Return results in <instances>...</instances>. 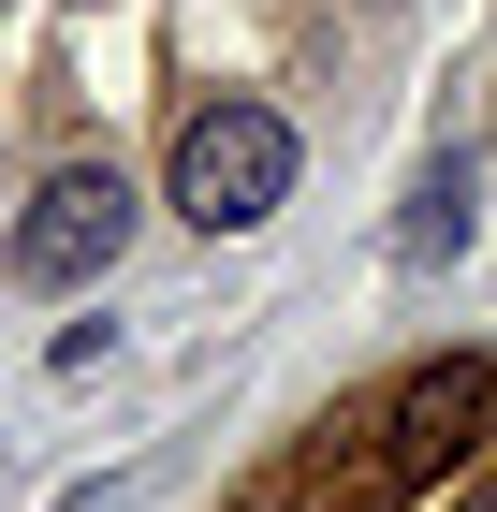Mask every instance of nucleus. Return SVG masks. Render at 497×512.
<instances>
[{"label": "nucleus", "mask_w": 497, "mask_h": 512, "mask_svg": "<svg viewBox=\"0 0 497 512\" xmlns=\"http://www.w3.org/2000/svg\"><path fill=\"white\" fill-rule=\"evenodd\" d=\"M278 205H293V118H278V103H205V118L176 132V220L264 235Z\"/></svg>", "instance_id": "nucleus-1"}, {"label": "nucleus", "mask_w": 497, "mask_h": 512, "mask_svg": "<svg viewBox=\"0 0 497 512\" xmlns=\"http://www.w3.org/2000/svg\"><path fill=\"white\" fill-rule=\"evenodd\" d=\"M117 249H132V176H117V161H59V176L15 205L0 264L30 278V293H74V278H103Z\"/></svg>", "instance_id": "nucleus-2"}, {"label": "nucleus", "mask_w": 497, "mask_h": 512, "mask_svg": "<svg viewBox=\"0 0 497 512\" xmlns=\"http://www.w3.org/2000/svg\"><path fill=\"white\" fill-rule=\"evenodd\" d=\"M483 410H497V366L439 352V366H410V381L381 395V454H395V469H439V454H454V439L483 425Z\"/></svg>", "instance_id": "nucleus-3"}, {"label": "nucleus", "mask_w": 497, "mask_h": 512, "mask_svg": "<svg viewBox=\"0 0 497 512\" xmlns=\"http://www.w3.org/2000/svg\"><path fill=\"white\" fill-rule=\"evenodd\" d=\"M439 249H468V161H439L410 191V220H395V264H439Z\"/></svg>", "instance_id": "nucleus-4"}, {"label": "nucleus", "mask_w": 497, "mask_h": 512, "mask_svg": "<svg viewBox=\"0 0 497 512\" xmlns=\"http://www.w3.org/2000/svg\"><path fill=\"white\" fill-rule=\"evenodd\" d=\"M468 512H497V498H468Z\"/></svg>", "instance_id": "nucleus-5"}]
</instances>
